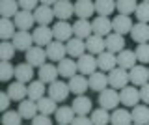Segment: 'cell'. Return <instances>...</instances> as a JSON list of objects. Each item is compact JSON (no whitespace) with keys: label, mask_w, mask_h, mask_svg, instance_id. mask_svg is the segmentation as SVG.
<instances>
[{"label":"cell","mask_w":149,"mask_h":125,"mask_svg":"<svg viewBox=\"0 0 149 125\" xmlns=\"http://www.w3.org/2000/svg\"><path fill=\"white\" fill-rule=\"evenodd\" d=\"M129 82H130L129 71H125V69H121V67H116L108 73V84H110V88H114V90H123V88L129 86Z\"/></svg>","instance_id":"6da1fadb"},{"label":"cell","mask_w":149,"mask_h":125,"mask_svg":"<svg viewBox=\"0 0 149 125\" xmlns=\"http://www.w3.org/2000/svg\"><path fill=\"white\" fill-rule=\"evenodd\" d=\"M77 66H78V73L84 75V77H91L93 73H97V69H99V66H97V56H93L90 52H86L82 58H78Z\"/></svg>","instance_id":"7a4b0ae2"},{"label":"cell","mask_w":149,"mask_h":125,"mask_svg":"<svg viewBox=\"0 0 149 125\" xmlns=\"http://www.w3.org/2000/svg\"><path fill=\"white\" fill-rule=\"evenodd\" d=\"M52 34H54V41H60V43H67V41L73 39V24L65 21H58L54 22L52 26Z\"/></svg>","instance_id":"3957f363"},{"label":"cell","mask_w":149,"mask_h":125,"mask_svg":"<svg viewBox=\"0 0 149 125\" xmlns=\"http://www.w3.org/2000/svg\"><path fill=\"white\" fill-rule=\"evenodd\" d=\"M99 105L104 110H116L119 105V94L114 88H106L104 91L99 94Z\"/></svg>","instance_id":"277c9868"},{"label":"cell","mask_w":149,"mask_h":125,"mask_svg":"<svg viewBox=\"0 0 149 125\" xmlns=\"http://www.w3.org/2000/svg\"><path fill=\"white\" fill-rule=\"evenodd\" d=\"M69 84H65V82H62V80H56V82H52V84L49 86V97L52 101H56V103H63L65 99H67V95H69Z\"/></svg>","instance_id":"5b68a950"},{"label":"cell","mask_w":149,"mask_h":125,"mask_svg":"<svg viewBox=\"0 0 149 125\" xmlns=\"http://www.w3.org/2000/svg\"><path fill=\"white\" fill-rule=\"evenodd\" d=\"M32 38H34V43L37 47H49L54 41V34H52V28H49V26H37L32 32Z\"/></svg>","instance_id":"8992f818"},{"label":"cell","mask_w":149,"mask_h":125,"mask_svg":"<svg viewBox=\"0 0 149 125\" xmlns=\"http://www.w3.org/2000/svg\"><path fill=\"white\" fill-rule=\"evenodd\" d=\"M26 56V64H30L32 67H41L45 66V58H47V50L43 47H37V45H34L28 52H24Z\"/></svg>","instance_id":"52a82bcc"},{"label":"cell","mask_w":149,"mask_h":125,"mask_svg":"<svg viewBox=\"0 0 149 125\" xmlns=\"http://www.w3.org/2000/svg\"><path fill=\"white\" fill-rule=\"evenodd\" d=\"M132 21H130V17L127 15H116L114 19H112V30H114V34H119V36H125V34H130V30H132Z\"/></svg>","instance_id":"ba28073f"},{"label":"cell","mask_w":149,"mask_h":125,"mask_svg":"<svg viewBox=\"0 0 149 125\" xmlns=\"http://www.w3.org/2000/svg\"><path fill=\"white\" fill-rule=\"evenodd\" d=\"M52 10H54V15L58 17L60 21L67 22V19H71L74 15V4H71L69 0H58V2L54 4Z\"/></svg>","instance_id":"9c48e42d"},{"label":"cell","mask_w":149,"mask_h":125,"mask_svg":"<svg viewBox=\"0 0 149 125\" xmlns=\"http://www.w3.org/2000/svg\"><path fill=\"white\" fill-rule=\"evenodd\" d=\"M73 34H74V38H78V39H82V41L90 39L91 36H93V26H91V22L86 21V19L74 21V24H73Z\"/></svg>","instance_id":"30bf717a"},{"label":"cell","mask_w":149,"mask_h":125,"mask_svg":"<svg viewBox=\"0 0 149 125\" xmlns=\"http://www.w3.org/2000/svg\"><path fill=\"white\" fill-rule=\"evenodd\" d=\"M11 43H13V47H15L17 50H24V52H28V50L34 47V38H32L30 32H17V34L13 36Z\"/></svg>","instance_id":"8fae6325"},{"label":"cell","mask_w":149,"mask_h":125,"mask_svg":"<svg viewBox=\"0 0 149 125\" xmlns=\"http://www.w3.org/2000/svg\"><path fill=\"white\" fill-rule=\"evenodd\" d=\"M15 26L19 28V32H28L32 28V26L36 24V17H34V13L32 11H19L17 15H15Z\"/></svg>","instance_id":"7c38bea8"},{"label":"cell","mask_w":149,"mask_h":125,"mask_svg":"<svg viewBox=\"0 0 149 125\" xmlns=\"http://www.w3.org/2000/svg\"><path fill=\"white\" fill-rule=\"evenodd\" d=\"M129 77H130V82L132 86H146L147 80H149V69L146 66H136L129 71Z\"/></svg>","instance_id":"4fadbf2b"},{"label":"cell","mask_w":149,"mask_h":125,"mask_svg":"<svg viewBox=\"0 0 149 125\" xmlns=\"http://www.w3.org/2000/svg\"><path fill=\"white\" fill-rule=\"evenodd\" d=\"M47 58L52 60V62H62V60H65V58H67V49H65V43L52 41V43L47 47Z\"/></svg>","instance_id":"5bb4252c"},{"label":"cell","mask_w":149,"mask_h":125,"mask_svg":"<svg viewBox=\"0 0 149 125\" xmlns=\"http://www.w3.org/2000/svg\"><path fill=\"white\" fill-rule=\"evenodd\" d=\"M97 66H99V69L102 73H110L112 69L118 67V56L108 52V50H104L102 54L97 56Z\"/></svg>","instance_id":"9a60e30c"},{"label":"cell","mask_w":149,"mask_h":125,"mask_svg":"<svg viewBox=\"0 0 149 125\" xmlns=\"http://www.w3.org/2000/svg\"><path fill=\"white\" fill-rule=\"evenodd\" d=\"M65 49H67V56L69 58H82L84 54H86V41L78 39V38H73L71 41H67L65 43Z\"/></svg>","instance_id":"2e32d148"},{"label":"cell","mask_w":149,"mask_h":125,"mask_svg":"<svg viewBox=\"0 0 149 125\" xmlns=\"http://www.w3.org/2000/svg\"><path fill=\"white\" fill-rule=\"evenodd\" d=\"M119 101L123 103L125 106H136L140 99V90H136V86H127L121 90L119 94Z\"/></svg>","instance_id":"e0dca14e"},{"label":"cell","mask_w":149,"mask_h":125,"mask_svg":"<svg viewBox=\"0 0 149 125\" xmlns=\"http://www.w3.org/2000/svg\"><path fill=\"white\" fill-rule=\"evenodd\" d=\"M58 66H52V64H45V66L39 67V71H37V77H39V80L43 82V84H52L56 82V78H58Z\"/></svg>","instance_id":"ac0fdd59"},{"label":"cell","mask_w":149,"mask_h":125,"mask_svg":"<svg viewBox=\"0 0 149 125\" xmlns=\"http://www.w3.org/2000/svg\"><path fill=\"white\" fill-rule=\"evenodd\" d=\"M95 13V2H90V0H78L74 2V15L78 19H90V17Z\"/></svg>","instance_id":"d6986e66"},{"label":"cell","mask_w":149,"mask_h":125,"mask_svg":"<svg viewBox=\"0 0 149 125\" xmlns=\"http://www.w3.org/2000/svg\"><path fill=\"white\" fill-rule=\"evenodd\" d=\"M19 114L22 116V119H34L37 114H39V108H37V103L32 99H24L19 103Z\"/></svg>","instance_id":"ffe728a7"},{"label":"cell","mask_w":149,"mask_h":125,"mask_svg":"<svg viewBox=\"0 0 149 125\" xmlns=\"http://www.w3.org/2000/svg\"><path fill=\"white\" fill-rule=\"evenodd\" d=\"M104 41H106V50L112 52V54H116V56H118L121 50H125V38H123V36H119V34L106 36Z\"/></svg>","instance_id":"44dd1931"},{"label":"cell","mask_w":149,"mask_h":125,"mask_svg":"<svg viewBox=\"0 0 149 125\" xmlns=\"http://www.w3.org/2000/svg\"><path fill=\"white\" fill-rule=\"evenodd\" d=\"M8 95L11 97V101L21 103V101L28 99V86L22 84V82H11L8 86Z\"/></svg>","instance_id":"7402d4cb"},{"label":"cell","mask_w":149,"mask_h":125,"mask_svg":"<svg viewBox=\"0 0 149 125\" xmlns=\"http://www.w3.org/2000/svg\"><path fill=\"white\" fill-rule=\"evenodd\" d=\"M34 17H36V22L39 26H49L50 22L54 21V10L52 8H47V6H41L39 4V8L34 11Z\"/></svg>","instance_id":"603a6c76"},{"label":"cell","mask_w":149,"mask_h":125,"mask_svg":"<svg viewBox=\"0 0 149 125\" xmlns=\"http://www.w3.org/2000/svg\"><path fill=\"white\" fill-rule=\"evenodd\" d=\"M67 84H69V90H71L74 95H84L86 90L90 88V80L84 75H74L73 78H69Z\"/></svg>","instance_id":"cb8c5ba5"},{"label":"cell","mask_w":149,"mask_h":125,"mask_svg":"<svg viewBox=\"0 0 149 125\" xmlns=\"http://www.w3.org/2000/svg\"><path fill=\"white\" fill-rule=\"evenodd\" d=\"M104 49H106V41H104V38H101V36L93 34L90 39H86V50L90 54H93V56L102 54V52H104Z\"/></svg>","instance_id":"d4e9b609"},{"label":"cell","mask_w":149,"mask_h":125,"mask_svg":"<svg viewBox=\"0 0 149 125\" xmlns=\"http://www.w3.org/2000/svg\"><path fill=\"white\" fill-rule=\"evenodd\" d=\"M91 26H93V34L95 36H110L112 32V21L108 17H95L91 21Z\"/></svg>","instance_id":"484cf974"},{"label":"cell","mask_w":149,"mask_h":125,"mask_svg":"<svg viewBox=\"0 0 149 125\" xmlns=\"http://www.w3.org/2000/svg\"><path fill=\"white\" fill-rule=\"evenodd\" d=\"M136 52L134 50H121V52L118 54V66L121 69H125V71H130L132 67H136Z\"/></svg>","instance_id":"4316f807"},{"label":"cell","mask_w":149,"mask_h":125,"mask_svg":"<svg viewBox=\"0 0 149 125\" xmlns=\"http://www.w3.org/2000/svg\"><path fill=\"white\" fill-rule=\"evenodd\" d=\"M71 106H73V110H74L77 116H88L90 110H91V99L86 97V95H77Z\"/></svg>","instance_id":"83f0119b"},{"label":"cell","mask_w":149,"mask_h":125,"mask_svg":"<svg viewBox=\"0 0 149 125\" xmlns=\"http://www.w3.org/2000/svg\"><path fill=\"white\" fill-rule=\"evenodd\" d=\"M130 38L136 41L138 45L142 43H149V24H142V22H136L130 30Z\"/></svg>","instance_id":"f1b7e54d"},{"label":"cell","mask_w":149,"mask_h":125,"mask_svg":"<svg viewBox=\"0 0 149 125\" xmlns=\"http://www.w3.org/2000/svg\"><path fill=\"white\" fill-rule=\"evenodd\" d=\"M77 71H78V66H77V62H74L73 58H65V60H62V62L58 64V73H60V77L73 78L74 75H77Z\"/></svg>","instance_id":"f546056e"},{"label":"cell","mask_w":149,"mask_h":125,"mask_svg":"<svg viewBox=\"0 0 149 125\" xmlns=\"http://www.w3.org/2000/svg\"><path fill=\"white\" fill-rule=\"evenodd\" d=\"M106 86H108V75H106V73L97 71L90 77V88L93 91H99L101 94V91L106 90Z\"/></svg>","instance_id":"4dcf8cb0"},{"label":"cell","mask_w":149,"mask_h":125,"mask_svg":"<svg viewBox=\"0 0 149 125\" xmlns=\"http://www.w3.org/2000/svg\"><path fill=\"white\" fill-rule=\"evenodd\" d=\"M110 123L112 125H132V116L125 108H116L110 114Z\"/></svg>","instance_id":"1f68e13d"},{"label":"cell","mask_w":149,"mask_h":125,"mask_svg":"<svg viewBox=\"0 0 149 125\" xmlns=\"http://www.w3.org/2000/svg\"><path fill=\"white\" fill-rule=\"evenodd\" d=\"M32 77H34V67L30 64H19L15 67V78L17 82H22V84H30Z\"/></svg>","instance_id":"d6a6232c"},{"label":"cell","mask_w":149,"mask_h":125,"mask_svg":"<svg viewBox=\"0 0 149 125\" xmlns=\"http://www.w3.org/2000/svg\"><path fill=\"white\" fill-rule=\"evenodd\" d=\"M132 122L136 125H147L149 123V106L147 105H136L134 110L130 112Z\"/></svg>","instance_id":"836d02e7"},{"label":"cell","mask_w":149,"mask_h":125,"mask_svg":"<svg viewBox=\"0 0 149 125\" xmlns=\"http://www.w3.org/2000/svg\"><path fill=\"white\" fill-rule=\"evenodd\" d=\"M54 116H56L58 125H71L74 119V110H73V106H58Z\"/></svg>","instance_id":"e575fe53"},{"label":"cell","mask_w":149,"mask_h":125,"mask_svg":"<svg viewBox=\"0 0 149 125\" xmlns=\"http://www.w3.org/2000/svg\"><path fill=\"white\" fill-rule=\"evenodd\" d=\"M45 97V84L41 80H34V82H30L28 84V99H32V101H41Z\"/></svg>","instance_id":"d590c367"},{"label":"cell","mask_w":149,"mask_h":125,"mask_svg":"<svg viewBox=\"0 0 149 125\" xmlns=\"http://www.w3.org/2000/svg\"><path fill=\"white\" fill-rule=\"evenodd\" d=\"M17 13H19V2H15V0H2L0 2V15H2V19L15 17Z\"/></svg>","instance_id":"8d00e7d4"},{"label":"cell","mask_w":149,"mask_h":125,"mask_svg":"<svg viewBox=\"0 0 149 125\" xmlns=\"http://www.w3.org/2000/svg\"><path fill=\"white\" fill-rule=\"evenodd\" d=\"M15 22L9 21V19H2L0 21V38L2 41H9L13 39V36H15Z\"/></svg>","instance_id":"74e56055"},{"label":"cell","mask_w":149,"mask_h":125,"mask_svg":"<svg viewBox=\"0 0 149 125\" xmlns=\"http://www.w3.org/2000/svg\"><path fill=\"white\" fill-rule=\"evenodd\" d=\"M114 10H116V2H112V0H97L95 2V13L99 17H108L112 15Z\"/></svg>","instance_id":"f35d334b"},{"label":"cell","mask_w":149,"mask_h":125,"mask_svg":"<svg viewBox=\"0 0 149 125\" xmlns=\"http://www.w3.org/2000/svg\"><path fill=\"white\" fill-rule=\"evenodd\" d=\"M37 108H39V114L50 116V114H56V110H58V103L52 101L50 97H43L41 101H37Z\"/></svg>","instance_id":"ab89813d"},{"label":"cell","mask_w":149,"mask_h":125,"mask_svg":"<svg viewBox=\"0 0 149 125\" xmlns=\"http://www.w3.org/2000/svg\"><path fill=\"white\" fill-rule=\"evenodd\" d=\"M138 4L134 0H118L116 2V10L119 11V15H130V13H136Z\"/></svg>","instance_id":"60d3db41"},{"label":"cell","mask_w":149,"mask_h":125,"mask_svg":"<svg viewBox=\"0 0 149 125\" xmlns=\"http://www.w3.org/2000/svg\"><path fill=\"white\" fill-rule=\"evenodd\" d=\"M91 122H93V125H108L110 123L108 110H104V108L93 110V112H91Z\"/></svg>","instance_id":"b9f144b4"},{"label":"cell","mask_w":149,"mask_h":125,"mask_svg":"<svg viewBox=\"0 0 149 125\" xmlns=\"http://www.w3.org/2000/svg\"><path fill=\"white\" fill-rule=\"evenodd\" d=\"M15 47H13L11 41H2V45H0V58H2V62H9L13 56H15Z\"/></svg>","instance_id":"7bdbcfd3"},{"label":"cell","mask_w":149,"mask_h":125,"mask_svg":"<svg viewBox=\"0 0 149 125\" xmlns=\"http://www.w3.org/2000/svg\"><path fill=\"white\" fill-rule=\"evenodd\" d=\"M22 116L15 110H6L2 116V125H22Z\"/></svg>","instance_id":"ee69618b"},{"label":"cell","mask_w":149,"mask_h":125,"mask_svg":"<svg viewBox=\"0 0 149 125\" xmlns=\"http://www.w3.org/2000/svg\"><path fill=\"white\" fill-rule=\"evenodd\" d=\"M136 19H138V22H142V24H149V2H147V0L142 2V4H138Z\"/></svg>","instance_id":"f6af8a7d"},{"label":"cell","mask_w":149,"mask_h":125,"mask_svg":"<svg viewBox=\"0 0 149 125\" xmlns=\"http://www.w3.org/2000/svg\"><path fill=\"white\" fill-rule=\"evenodd\" d=\"M15 77V67L11 66L9 62H2L0 64V80L2 82H8Z\"/></svg>","instance_id":"bcb514c9"},{"label":"cell","mask_w":149,"mask_h":125,"mask_svg":"<svg viewBox=\"0 0 149 125\" xmlns=\"http://www.w3.org/2000/svg\"><path fill=\"white\" fill-rule=\"evenodd\" d=\"M134 52H136L138 62H142V64H149V43H142V45H138Z\"/></svg>","instance_id":"7dc6e473"},{"label":"cell","mask_w":149,"mask_h":125,"mask_svg":"<svg viewBox=\"0 0 149 125\" xmlns=\"http://www.w3.org/2000/svg\"><path fill=\"white\" fill-rule=\"evenodd\" d=\"M19 8H21L22 11H32V10H37V8H39V4L36 2V0H21V2H19Z\"/></svg>","instance_id":"c3c4849f"},{"label":"cell","mask_w":149,"mask_h":125,"mask_svg":"<svg viewBox=\"0 0 149 125\" xmlns=\"http://www.w3.org/2000/svg\"><path fill=\"white\" fill-rule=\"evenodd\" d=\"M32 125H52V119L45 114H37L34 119H32Z\"/></svg>","instance_id":"681fc988"},{"label":"cell","mask_w":149,"mask_h":125,"mask_svg":"<svg viewBox=\"0 0 149 125\" xmlns=\"http://www.w3.org/2000/svg\"><path fill=\"white\" fill-rule=\"evenodd\" d=\"M71 125H93V122H91V118H88V116H74Z\"/></svg>","instance_id":"f907efd6"},{"label":"cell","mask_w":149,"mask_h":125,"mask_svg":"<svg viewBox=\"0 0 149 125\" xmlns=\"http://www.w3.org/2000/svg\"><path fill=\"white\" fill-rule=\"evenodd\" d=\"M9 101H11V97L8 95V91H0V106H2V110L9 108Z\"/></svg>","instance_id":"816d5d0a"},{"label":"cell","mask_w":149,"mask_h":125,"mask_svg":"<svg viewBox=\"0 0 149 125\" xmlns=\"http://www.w3.org/2000/svg\"><path fill=\"white\" fill-rule=\"evenodd\" d=\"M140 99H142L146 105H149V82H147L146 86L140 88Z\"/></svg>","instance_id":"f5cc1de1"},{"label":"cell","mask_w":149,"mask_h":125,"mask_svg":"<svg viewBox=\"0 0 149 125\" xmlns=\"http://www.w3.org/2000/svg\"><path fill=\"white\" fill-rule=\"evenodd\" d=\"M54 4H56L54 0H43V2H41V6H47V8H50V6H52V8H54Z\"/></svg>","instance_id":"db71d44e"},{"label":"cell","mask_w":149,"mask_h":125,"mask_svg":"<svg viewBox=\"0 0 149 125\" xmlns=\"http://www.w3.org/2000/svg\"><path fill=\"white\" fill-rule=\"evenodd\" d=\"M134 125H136V123H134Z\"/></svg>","instance_id":"11a10c76"},{"label":"cell","mask_w":149,"mask_h":125,"mask_svg":"<svg viewBox=\"0 0 149 125\" xmlns=\"http://www.w3.org/2000/svg\"><path fill=\"white\" fill-rule=\"evenodd\" d=\"M147 69H149V67H147Z\"/></svg>","instance_id":"9f6ffc18"},{"label":"cell","mask_w":149,"mask_h":125,"mask_svg":"<svg viewBox=\"0 0 149 125\" xmlns=\"http://www.w3.org/2000/svg\"><path fill=\"white\" fill-rule=\"evenodd\" d=\"M147 125H149V123H147Z\"/></svg>","instance_id":"6f0895ef"}]
</instances>
